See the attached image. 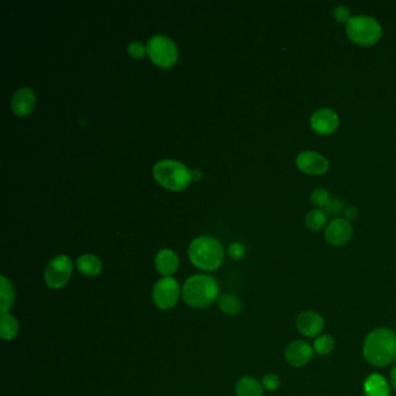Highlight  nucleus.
I'll return each instance as SVG.
<instances>
[{"instance_id": "obj_17", "label": "nucleus", "mask_w": 396, "mask_h": 396, "mask_svg": "<svg viewBox=\"0 0 396 396\" xmlns=\"http://www.w3.org/2000/svg\"><path fill=\"white\" fill-rule=\"evenodd\" d=\"M76 267H77L78 271L86 277H96L101 273L103 264L96 256L92 255V253H86V255L81 256L78 258L77 262H76Z\"/></svg>"}, {"instance_id": "obj_25", "label": "nucleus", "mask_w": 396, "mask_h": 396, "mask_svg": "<svg viewBox=\"0 0 396 396\" xmlns=\"http://www.w3.org/2000/svg\"><path fill=\"white\" fill-rule=\"evenodd\" d=\"M333 14L335 20L340 23H348L352 18L350 8L348 6H344V5H337L336 8H333Z\"/></svg>"}, {"instance_id": "obj_14", "label": "nucleus", "mask_w": 396, "mask_h": 396, "mask_svg": "<svg viewBox=\"0 0 396 396\" xmlns=\"http://www.w3.org/2000/svg\"><path fill=\"white\" fill-rule=\"evenodd\" d=\"M35 104H37V96L33 90L30 87L19 89L12 96V111L18 116L30 115L35 108Z\"/></svg>"}, {"instance_id": "obj_19", "label": "nucleus", "mask_w": 396, "mask_h": 396, "mask_svg": "<svg viewBox=\"0 0 396 396\" xmlns=\"http://www.w3.org/2000/svg\"><path fill=\"white\" fill-rule=\"evenodd\" d=\"M326 220H328V216L324 209L314 208L308 211L304 216V225L313 233H319L326 227Z\"/></svg>"}, {"instance_id": "obj_5", "label": "nucleus", "mask_w": 396, "mask_h": 396, "mask_svg": "<svg viewBox=\"0 0 396 396\" xmlns=\"http://www.w3.org/2000/svg\"><path fill=\"white\" fill-rule=\"evenodd\" d=\"M346 37L355 45L370 47L382 39V28L377 19L370 15H357L345 27Z\"/></svg>"}, {"instance_id": "obj_7", "label": "nucleus", "mask_w": 396, "mask_h": 396, "mask_svg": "<svg viewBox=\"0 0 396 396\" xmlns=\"http://www.w3.org/2000/svg\"><path fill=\"white\" fill-rule=\"evenodd\" d=\"M72 270L74 263L70 257L65 255L56 256L45 267V284L52 289H62L70 280Z\"/></svg>"}, {"instance_id": "obj_23", "label": "nucleus", "mask_w": 396, "mask_h": 396, "mask_svg": "<svg viewBox=\"0 0 396 396\" xmlns=\"http://www.w3.org/2000/svg\"><path fill=\"white\" fill-rule=\"evenodd\" d=\"M336 345L335 338L330 335H320L319 337H316L314 341V351L321 355H328L333 351Z\"/></svg>"}, {"instance_id": "obj_28", "label": "nucleus", "mask_w": 396, "mask_h": 396, "mask_svg": "<svg viewBox=\"0 0 396 396\" xmlns=\"http://www.w3.org/2000/svg\"><path fill=\"white\" fill-rule=\"evenodd\" d=\"M229 255L233 260H238L243 258L245 255V248L244 245L242 243H233V244L229 245Z\"/></svg>"}, {"instance_id": "obj_20", "label": "nucleus", "mask_w": 396, "mask_h": 396, "mask_svg": "<svg viewBox=\"0 0 396 396\" xmlns=\"http://www.w3.org/2000/svg\"><path fill=\"white\" fill-rule=\"evenodd\" d=\"M1 314H8V311L14 304V289L10 279L6 278L5 275H1Z\"/></svg>"}, {"instance_id": "obj_4", "label": "nucleus", "mask_w": 396, "mask_h": 396, "mask_svg": "<svg viewBox=\"0 0 396 396\" xmlns=\"http://www.w3.org/2000/svg\"><path fill=\"white\" fill-rule=\"evenodd\" d=\"M154 176L158 184L172 191H182L192 180V172L178 160H160L154 167Z\"/></svg>"}, {"instance_id": "obj_26", "label": "nucleus", "mask_w": 396, "mask_h": 396, "mask_svg": "<svg viewBox=\"0 0 396 396\" xmlns=\"http://www.w3.org/2000/svg\"><path fill=\"white\" fill-rule=\"evenodd\" d=\"M282 382H280V378H279L277 374L269 373L264 377L263 380H262V385H263L264 388L270 390V392H273V390H277L279 388Z\"/></svg>"}, {"instance_id": "obj_6", "label": "nucleus", "mask_w": 396, "mask_h": 396, "mask_svg": "<svg viewBox=\"0 0 396 396\" xmlns=\"http://www.w3.org/2000/svg\"><path fill=\"white\" fill-rule=\"evenodd\" d=\"M148 52L152 62L160 67H171L178 59V48L170 37L165 35H154L147 43Z\"/></svg>"}, {"instance_id": "obj_13", "label": "nucleus", "mask_w": 396, "mask_h": 396, "mask_svg": "<svg viewBox=\"0 0 396 396\" xmlns=\"http://www.w3.org/2000/svg\"><path fill=\"white\" fill-rule=\"evenodd\" d=\"M314 353V348L308 342L295 340L291 342L285 348V359L292 367L304 366L311 362Z\"/></svg>"}, {"instance_id": "obj_2", "label": "nucleus", "mask_w": 396, "mask_h": 396, "mask_svg": "<svg viewBox=\"0 0 396 396\" xmlns=\"http://www.w3.org/2000/svg\"><path fill=\"white\" fill-rule=\"evenodd\" d=\"M218 282L208 274H196L189 277L183 287V298L186 304L193 308L211 306L219 296Z\"/></svg>"}, {"instance_id": "obj_12", "label": "nucleus", "mask_w": 396, "mask_h": 396, "mask_svg": "<svg viewBox=\"0 0 396 396\" xmlns=\"http://www.w3.org/2000/svg\"><path fill=\"white\" fill-rule=\"evenodd\" d=\"M296 329L306 337H319L326 323L323 316L314 311H304L298 315L295 320Z\"/></svg>"}, {"instance_id": "obj_27", "label": "nucleus", "mask_w": 396, "mask_h": 396, "mask_svg": "<svg viewBox=\"0 0 396 396\" xmlns=\"http://www.w3.org/2000/svg\"><path fill=\"white\" fill-rule=\"evenodd\" d=\"M147 52V47L140 41L132 42L128 45V54H129L133 59H142Z\"/></svg>"}, {"instance_id": "obj_3", "label": "nucleus", "mask_w": 396, "mask_h": 396, "mask_svg": "<svg viewBox=\"0 0 396 396\" xmlns=\"http://www.w3.org/2000/svg\"><path fill=\"white\" fill-rule=\"evenodd\" d=\"M189 260L194 267L205 271L218 270L223 262L225 251L218 240L213 237L196 238L189 248Z\"/></svg>"}, {"instance_id": "obj_9", "label": "nucleus", "mask_w": 396, "mask_h": 396, "mask_svg": "<svg viewBox=\"0 0 396 396\" xmlns=\"http://www.w3.org/2000/svg\"><path fill=\"white\" fill-rule=\"evenodd\" d=\"M296 167L301 172L309 176H321L329 170L330 162L320 152L306 150L296 157Z\"/></svg>"}, {"instance_id": "obj_15", "label": "nucleus", "mask_w": 396, "mask_h": 396, "mask_svg": "<svg viewBox=\"0 0 396 396\" xmlns=\"http://www.w3.org/2000/svg\"><path fill=\"white\" fill-rule=\"evenodd\" d=\"M155 265L157 271L164 277H171L179 267V258L170 249L160 250L155 258Z\"/></svg>"}, {"instance_id": "obj_10", "label": "nucleus", "mask_w": 396, "mask_h": 396, "mask_svg": "<svg viewBox=\"0 0 396 396\" xmlns=\"http://www.w3.org/2000/svg\"><path fill=\"white\" fill-rule=\"evenodd\" d=\"M311 127L315 133L328 136L338 129L340 116L331 108H320L311 114Z\"/></svg>"}, {"instance_id": "obj_22", "label": "nucleus", "mask_w": 396, "mask_h": 396, "mask_svg": "<svg viewBox=\"0 0 396 396\" xmlns=\"http://www.w3.org/2000/svg\"><path fill=\"white\" fill-rule=\"evenodd\" d=\"M219 307L227 315H238L243 311L242 301L233 294H223L219 299Z\"/></svg>"}, {"instance_id": "obj_29", "label": "nucleus", "mask_w": 396, "mask_h": 396, "mask_svg": "<svg viewBox=\"0 0 396 396\" xmlns=\"http://www.w3.org/2000/svg\"><path fill=\"white\" fill-rule=\"evenodd\" d=\"M390 382H392L393 388L396 390V365L390 370Z\"/></svg>"}, {"instance_id": "obj_1", "label": "nucleus", "mask_w": 396, "mask_h": 396, "mask_svg": "<svg viewBox=\"0 0 396 396\" xmlns=\"http://www.w3.org/2000/svg\"><path fill=\"white\" fill-rule=\"evenodd\" d=\"M364 358L374 366L384 367L396 360V335L387 328L371 331L363 345Z\"/></svg>"}, {"instance_id": "obj_8", "label": "nucleus", "mask_w": 396, "mask_h": 396, "mask_svg": "<svg viewBox=\"0 0 396 396\" xmlns=\"http://www.w3.org/2000/svg\"><path fill=\"white\" fill-rule=\"evenodd\" d=\"M179 295H180L179 282L172 277H164L160 279L152 289L154 302L162 311H167L174 307V304L179 300Z\"/></svg>"}, {"instance_id": "obj_16", "label": "nucleus", "mask_w": 396, "mask_h": 396, "mask_svg": "<svg viewBox=\"0 0 396 396\" xmlns=\"http://www.w3.org/2000/svg\"><path fill=\"white\" fill-rule=\"evenodd\" d=\"M364 392L366 396H390V387L385 377L373 373L364 382Z\"/></svg>"}, {"instance_id": "obj_11", "label": "nucleus", "mask_w": 396, "mask_h": 396, "mask_svg": "<svg viewBox=\"0 0 396 396\" xmlns=\"http://www.w3.org/2000/svg\"><path fill=\"white\" fill-rule=\"evenodd\" d=\"M352 233L353 227L351 222L344 218H337L326 225L324 236L329 244L333 247H342L351 240Z\"/></svg>"}, {"instance_id": "obj_21", "label": "nucleus", "mask_w": 396, "mask_h": 396, "mask_svg": "<svg viewBox=\"0 0 396 396\" xmlns=\"http://www.w3.org/2000/svg\"><path fill=\"white\" fill-rule=\"evenodd\" d=\"M19 323L14 316L1 314L0 317V335L4 341H11L18 335Z\"/></svg>"}, {"instance_id": "obj_24", "label": "nucleus", "mask_w": 396, "mask_h": 396, "mask_svg": "<svg viewBox=\"0 0 396 396\" xmlns=\"http://www.w3.org/2000/svg\"><path fill=\"white\" fill-rule=\"evenodd\" d=\"M311 204L316 208L326 207L330 204V194L326 189L317 187L311 194Z\"/></svg>"}, {"instance_id": "obj_18", "label": "nucleus", "mask_w": 396, "mask_h": 396, "mask_svg": "<svg viewBox=\"0 0 396 396\" xmlns=\"http://www.w3.org/2000/svg\"><path fill=\"white\" fill-rule=\"evenodd\" d=\"M263 388L257 379L245 375L237 382L235 392L237 396H263Z\"/></svg>"}]
</instances>
